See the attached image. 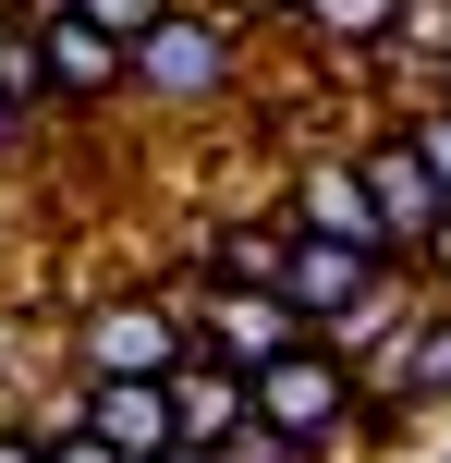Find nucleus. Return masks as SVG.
<instances>
[{
  "instance_id": "nucleus-4",
  "label": "nucleus",
  "mask_w": 451,
  "mask_h": 463,
  "mask_svg": "<svg viewBox=\"0 0 451 463\" xmlns=\"http://www.w3.org/2000/svg\"><path fill=\"white\" fill-rule=\"evenodd\" d=\"M354 159H366V195H379V232H390V256H403V269H415V256H428V232L451 220V184H439V171L428 159H415V135H403V122H354Z\"/></svg>"
},
{
  "instance_id": "nucleus-22",
  "label": "nucleus",
  "mask_w": 451,
  "mask_h": 463,
  "mask_svg": "<svg viewBox=\"0 0 451 463\" xmlns=\"http://www.w3.org/2000/svg\"><path fill=\"white\" fill-rule=\"evenodd\" d=\"M0 463H37V427L24 415H0Z\"/></svg>"
},
{
  "instance_id": "nucleus-5",
  "label": "nucleus",
  "mask_w": 451,
  "mask_h": 463,
  "mask_svg": "<svg viewBox=\"0 0 451 463\" xmlns=\"http://www.w3.org/2000/svg\"><path fill=\"white\" fill-rule=\"evenodd\" d=\"M171 293L195 305V354H232L244 378L281 366V354L305 342V317H293L281 293H232V280H208V256H195V269H171Z\"/></svg>"
},
{
  "instance_id": "nucleus-3",
  "label": "nucleus",
  "mask_w": 451,
  "mask_h": 463,
  "mask_svg": "<svg viewBox=\"0 0 451 463\" xmlns=\"http://www.w3.org/2000/svg\"><path fill=\"white\" fill-rule=\"evenodd\" d=\"M366 391H379V366H354L330 329H305L281 366H257V427H281V439L317 451V463H354V415H366Z\"/></svg>"
},
{
  "instance_id": "nucleus-19",
  "label": "nucleus",
  "mask_w": 451,
  "mask_h": 463,
  "mask_svg": "<svg viewBox=\"0 0 451 463\" xmlns=\"http://www.w3.org/2000/svg\"><path fill=\"white\" fill-rule=\"evenodd\" d=\"M37 135H49V122H37V110H13V98H0V171H13V159H37Z\"/></svg>"
},
{
  "instance_id": "nucleus-9",
  "label": "nucleus",
  "mask_w": 451,
  "mask_h": 463,
  "mask_svg": "<svg viewBox=\"0 0 451 463\" xmlns=\"http://www.w3.org/2000/svg\"><path fill=\"white\" fill-rule=\"evenodd\" d=\"M73 427H98L122 463L183 451V415H171V378H73Z\"/></svg>"
},
{
  "instance_id": "nucleus-6",
  "label": "nucleus",
  "mask_w": 451,
  "mask_h": 463,
  "mask_svg": "<svg viewBox=\"0 0 451 463\" xmlns=\"http://www.w3.org/2000/svg\"><path fill=\"white\" fill-rule=\"evenodd\" d=\"M13 24H24V13H13ZM37 49H49V98H61V122L122 110V98H135V49H122L110 24H86V13H37Z\"/></svg>"
},
{
  "instance_id": "nucleus-13",
  "label": "nucleus",
  "mask_w": 451,
  "mask_h": 463,
  "mask_svg": "<svg viewBox=\"0 0 451 463\" xmlns=\"http://www.w3.org/2000/svg\"><path fill=\"white\" fill-rule=\"evenodd\" d=\"M379 391H403L415 415H428V402H451V305H439V293L415 305V329H403V342H390V366H379Z\"/></svg>"
},
{
  "instance_id": "nucleus-11",
  "label": "nucleus",
  "mask_w": 451,
  "mask_h": 463,
  "mask_svg": "<svg viewBox=\"0 0 451 463\" xmlns=\"http://www.w3.org/2000/svg\"><path fill=\"white\" fill-rule=\"evenodd\" d=\"M171 415H183V451H220L232 427H257V378L232 354H183L171 366Z\"/></svg>"
},
{
  "instance_id": "nucleus-12",
  "label": "nucleus",
  "mask_w": 451,
  "mask_h": 463,
  "mask_svg": "<svg viewBox=\"0 0 451 463\" xmlns=\"http://www.w3.org/2000/svg\"><path fill=\"white\" fill-rule=\"evenodd\" d=\"M390 24H403V0H293L281 37H293V49H317V61H342V73H379Z\"/></svg>"
},
{
  "instance_id": "nucleus-15",
  "label": "nucleus",
  "mask_w": 451,
  "mask_h": 463,
  "mask_svg": "<svg viewBox=\"0 0 451 463\" xmlns=\"http://www.w3.org/2000/svg\"><path fill=\"white\" fill-rule=\"evenodd\" d=\"M379 61H428V86L451 73V0H403V24H390Z\"/></svg>"
},
{
  "instance_id": "nucleus-20",
  "label": "nucleus",
  "mask_w": 451,
  "mask_h": 463,
  "mask_svg": "<svg viewBox=\"0 0 451 463\" xmlns=\"http://www.w3.org/2000/svg\"><path fill=\"white\" fill-rule=\"evenodd\" d=\"M208 13H232L244 37H268V24H293V0H208Z\"/></svg>"
},
{
  "instance_id": "nucleus-24",
  "label": "nucleus",
  "mask_w": 451,
  "mask_h": 463,
  "mask_svg": "<svg viewBox=\"0 0 451 463\" xmlns=\"http://www.w3.org/2000/svg\"><path fill=\"white\" fill-rule=\"evenodd\" d=\"M439 86H451V73H439Z\"/></svg>"
},
{
  "instance_id": "nucleus-14",
  "label": "nucleus",
  "mask_w": 451,
  "mask_h": 463,
  "mask_svg": "<svg viewBox=\"0 0 451 463\" xmlns=\"http://www.w3.org/2000/svg\"><path fill=\"white\" fill-rule=\"evenodd\" d=\"M0 98H13V110H37V122H61V98H49V49H37V24H13V37H0Z\"/></svg>"
},
{
  "instance_id": "nucleus-21",
  "label": "nucleus",
  "mask_w": 451,
  "mask_h": 463,
  "mask_svg": "<svg viewBox=\"0 0 451 463\" xmlns=\"http://www.w3.org/2000/svg\"><path fill=\"white\" fill-rule=\"evenodd\" d=\"M415 269H428V293H439V305H451V220H439V232H428V256H415Z\"/></svg>"
},
{
  "instance_id": "nucleus-7",
  "label": "nucleus",
  "mask_w": 451,
  "mask_h": 463,
  "mask_svg": "<svg viewBox=\"0 0 451 463\" xmlns=\"http://www.w3.org/2000/svg\"><path fill=\"white\" fill-rule=\"evenodd\" d=\"M281 220H293V232H330V244H366V256H390V232H379V195H366V159H354V146H330V159H293V184H281Z\"/></svg>"
},
{
  "instance_id": "nucleus-10",
  "label": "nucleus",
  "mask_w": 451,
  "mask_h": 463,
  "mask_svg": "<svg viewBox=\"0 0 451 463\" xmlns=\"http://www.w3.org/2000/svg\"><path fill=\"white\" fill-rule=\"evenodd\" d=\"M195 256H208V280H232V293H281V269H293V220L232 195V208L208 220V244H195Z\"/></svg>"
},
{
  "instance_id": "nucleus-23",
  "label": "nucleus",
  "mask_w": 451,
  "mask_h": 463,
  "mask_svg": "<svg viewBox=\"0 0 451 463\" xmlns=\"http://www.w3.org/2000/svg\"><path fill=\"white\" fill-rule=\"evenodd\" d=\"M159 463H220V451H159Z\"/></svg>"
},
{
  "instance_id": "nucleus-8",
  "label": "nucleus",
  "mask_w": 451,
  "mask_h": 463,
  "mask_svg": "<svg viewBox=\"0 0 451 463\" xmlns=\"http://www.w3.org/2000/svg\"><path fill=\"white\" fill-rule=\"evenodd\" d=\"M403 269V256H366V244H330V232H293V269H281V305L305 329H342L354 317L366 293H379V280Z\"/></svg>"
},
{
  "instance_id": "nucleus-17",
  "label": "nucleus",
  "mask_w": 451,
  "mask_h": 463,
  "mask_svg": "<svg viewBox=\"0 0 451 463\" xmlns=\"http://www.w3.org/2000/svg\"><path fill=\"white\" fill-rule=\"evenodd\" d=\"M220 463H317V451H293L281 427H232V439H220Z\"/></svg>"
},
{
  "instance_id": "nucleus-1",
  "label": "nucleus",
  "mask_w": 451,
  "mask_h": 463,
  "mask_svg": "<svg viewBox=\"0 0 451 463\" xmlns=\"http://www.w3.org/2000/svg\"><path fill=\"white\" fill-rule=\"evenodd\" d=\"M244 61H257V37H244L232 13H208V0H171V13L135 37V110L220 122V110L244 98Z\"/></svg>"
},
{
  "instance_id": "nucleus-16",
  "label": "nucleus",
  "mask_w": 451,
  "mask_h": 463,
  "mask_svg": "<svg viewBox=\"0 0 451 463\" xmlns=\"http://www.w3.org/2000/svg\"><path fill=\"white\" fill-rule=\"evenodd\" d=\"M73 13H86V24H110V37H122V49H135V37H146V24H159V13H171V0H73Z\"/></svg>"
},
{
  "instance_id": "nucleus-18",
  "label": "nucleus",
  "mask_w": 451,
  "mask_h": 463,
  "mask_svg": "<svg viewBox=\"0 0 451 463\" xmlns=\"http://www.w3.org/2000/svg\"><path fill=\"white\" fill-rule=\"evenodd\" d=\"M37 463H122V451L98 439V427H49V439H37Z\"/></svg>"
},
{
  "instance_id": "nucleus-2",
  "label": "nucleus",
  "mask_w": 451,
  "mask_h": 463,
  "mask_svg": "<svg viewBox=\"0 0 451 463\" xmlns=\"http://www.w3.org/2000/svg\"><path fill=\"white\" fill-rule=\"evenodd\" d=\"M61 342H73V378H171L195 354V305L171 280H110V293H73Z\"/></svg>"
}]
</instances>
